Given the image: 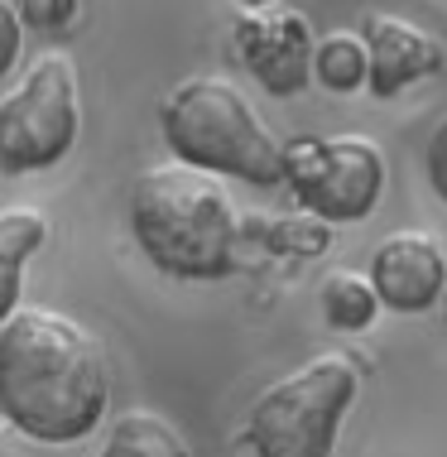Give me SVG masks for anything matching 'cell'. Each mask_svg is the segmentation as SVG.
<instances>
[{"label": "cell", "mask_w": 447, "mask_h": 457, "mask_svg": "<svg viewBox=\"0 0 447 457\" xmlns=\"http://www.w3.org/2000/svg\"><path fill=\"white\" fill-rule=\"evenodd\" d=\"M106 356L58 308H15L0 328V414L39 443H78L106 414Z\"/></svg>", "instance_id": "cell-1"}, {"label": "cell", "mask_w": 447, "mask_h": 457, "mask_svg": "<svg viewBox=\"0 0 447 457\" xmlns=\"http://www.w3.org/2000/svg\"><path fill=\"white\" fill-rule=\"evenodd\" d=\"M130 237L173 279H221L236 265V212L212 174L154 164L130 188Z\"/></svg>", "instance_id": "cell-2"}, {"label": "cell", "mask_w": 447, "mask_h": 457, "mask_svg": "<svg viewBox=\"0 0 447 457\" xmlns=\"http://www.w3.org/2000/svg\"><path fill=\"white\" fill-rule=\"evenodd\" d=\"M159 130L178 164H193L203 174H231L255 188L284 183V145L227 78L178 82L159 106Z\"/></svg>", "instance_id": "cell-3"}, {"label": "cell", "mask_w": 447, "mask_h": 457, "mask_svg": "<svg viewBox=\"0 0 447 457\" xmlns=\"http://www.w3.org/2000/svg\"><path fill=\"white\" fill-rule=\"evenodd\" d=\"M356 386H361V370L342 352L313 356L279 386H269L255 400L251 428H245L255 457H332Z\"/></svg>", "instance_id": "cell-4"}, {"label": "cell", "mask_w": 447, "mask_h": 457, "mask_svg": "<svg viewBox=\"0 0 447 457\" xmlns=\"http://www.w3.org/2000/svg\"><path fill=\"white\" fill-rule=\"evenodd\" d=\"M78 145V72L63 54H44L0 102V174L54 169Z\"/></svg>", "instance_id": "cell-5"}, {"label": "cell", "mask_w": 447, "mask_h": 457, "mask_svg": "<svg viewBox=\"0 0 447 457\" xmlns=\"http://www.w3.org/2000/svg\"><path fill=\"white\" fill-rule=\"evenodd\" d=\"M284 183L318 221H361L385 193V154L366 135H303L284 145Z\"/></svg>", "instance_id": "cell-6"}, {"label": "cell", "mask_w": 447, "mask_h": 457, "mask_svg": "<svg viewBox=\"0 0 447 457\" xmlns=\"http://www.w3.org/2000/svg\"><path fill=\"white\" fill-rule=\"evenodd\" d=\"M361 39H366V54H370V96H380V102H390L394 92H404L409 82L418 78H433L447 54L443 44L433 39L428 29H418V24H409L400 15H385V10H376V15L361 20Z\"/></svg>", "instance_id": "cell-7"}, {"label": "cell", "mask_w": 447, "mask_h": 457, "mask_svg": "<svg viewBox=\"0 0 447 457\" xmlns=\"http://www.w3.org/2000/svg\"><path fill=\"white\" fill-rule=\"evenodd\" d=\"M370 284H376L380 303L394 308V313H424V308H433L447 284V261H443L438 241L418 237V231L390 237L370 255Z\"/></svg>", "instance_id": "cell-8"}, {"label": "cell", "mask_w": 447, "mask_h": 457, "mask_svg": "<svg viewBox=\"0 0 447 457\" xmlns=\"http://www.w3.org/2000/svg\"><path fill=\"white\" fill-rule=\"evenodd\" d=\"M241 58L275 96H289L313 72V34L303 15H255L241 20Z\"/></svg>", "instance_id": "cell-9"}, {"label": "cell", "mask_w": 447, "mask_h": 457, "mask_svg": "<svg viewBox=\"0 0 447 457\" xmlns=\"http://www.w3.org/2000/svg\"><path fill=\"white\" fill-rule=\"evenodd\" d=\"M44 237H48L44 212H34V207H10V212H0V328L15 318L24 261L44 245Z\"/></svg>", "instance_id": "cell-10"}, {"label": "cell", "mask_w": 447, "mask_h": 457, "mask_svg": "<svg viewBox=\"0 0 447 457\" xmlns=\"http://www.w3.org/2000/svg\"><path fill=\"white\" fill-rule=\"evenodd\" d=\"M313 78L327 92H356L370 82V54L361 34H327L313 48Z\"/></svg>", "instance_id": "cell-11"}, {"label": "cell", "mask_w": 447, "mask_h": 457, "mask_svg": "<svg viewBox=\"0 0 447 457\" xmlns=\"http://www.w3.org/2000/svg\"><path fill=\"white\" fill-rule=\"evenodd\" d=\"M102 457H193V453L159 414H126L111 428Z\"/></svg>", "instance_id": "cell-12"}, {"label": "cell", "mask_w": 447, "mask_h": 457, "mask_svg": "<svg viewBox=\"0 0 447 457\" xmlns=\"http://www.w3.org/2000/svg\"><path fill=\"white\" fill-rule=\"evenodd\" d=\"M380 308L385 303H380L376 284L361 275H332L322 284V313H327V323L337 332H366Z\"/></svg>", "instance_id": "cell-13"}, {"label": "cell", "mask_w": 447, "mask_h": 457, "mask_svg": "<svg viewBox=\"0 0 447 457\" xmlns=\"http://www.w3.org/2000/svg\"><path fill=\"white\" fill-rule=\"evenodd\" d=\"M15 10H20L24 24H34V29H44V34H58L78 20L82 0H15Z\"/></svg>", "instance_id": "cell-14"}, {"label": "cell", "mask_w": 447, "mask_h": 457, "mask_svg": "<svg viewBox=\"0 0 447 457\" xmlns=\"http://www.w3.org/2000/svg\"><path fill=\"white\" fill-rule=\"evenodd\" d=\"M20 44H24V20L15 0H0V78H10V68L20 63Z\"/></svg>", "instance_id": "cell-15"}, {"label": "cell", "mask_w": 447, "mask_h": 457, "mask_svg": "<svg viewBox=\"0 0 447 457\" xmlns=\"http://www.w3.org/2000/svg\"><path fill=\"white\" fill-rule=\"evenodd\" d=\"M428 183L447 203V116L438 120V130H433V140H428Z\"/></svg>", "instance_id": "cell-16"}, {"label": "cell", "mask_w": 447, "mask_h": 457, "mask_svg": "<svg viewBox=\"0 0 447 457\" xmlns=\"http://www.w3.org/2000/svg\"><path fill=\"white\" fill-rule=\"evenodd\" d=\"M241 5H255L260 10V5H269V0H241Z\"/></svg>", "instance_id": "cell-17"}, {"label": "cell", "mask_w": 447, "mask_h": 457, "mask_svg": "<svg viewBox=\"0 0 447 457\" xmlns=\"http://www.w3.org/2000/svg\"><path fill=\"white\" fill-rule=\"evenodd\" d=\"M443 313H447V284H443Z\"/></svg>", "instance_id": "cell-18"}]
</instances>
